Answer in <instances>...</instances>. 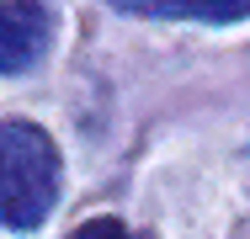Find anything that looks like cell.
I'll use <instances>...</instances> for the list:
<instances>
[{
	"mask_svg": "<svg viewBox=\"0 0 250 239\" xmlns=\"http://www.w3.org/2000/svg\"><path fill=\"white\" fill-rule=\"evenodd\" d=\"M59 202V149L38 122H0V218L5 229H38Z\"/></svg>",
	"mask_w": 250,
	"mask_h": 239,
	"instance_id": "obj_1",
	"label": "cell"
},
{
	"mask_svg": "<svg viewBox=\"0 0 250 239\" xmlns=\"http://www.w3.org/2000/svg\"><path fill=\"white\" fill-rule=\"evenodd\" d=\"M69 239H133V234H128V223H117V218H91V223H80Z\"/></svg>",
	"mask_w": 250,
	"mask_h": 239,
	"instance_id": "obj_4",
	"label": "cell"
},
{
	"mask_svg": "<svg viewBox=\"0 0 250 239\" xmlns=\"http://www.w3.org/2000/svg\"><path fill=\"white\" fill-rule=\"evenodd\" d=\"M123 16H192V21H240L250 16V0H117Z\"/></svg>",
	"mask_w": 250,
	"mask_h": 239,
	"instance_id": "obj_3",
	"label": "cell"
},
{
	"mask_svg": "<svg viewBox=\"0 0 250 239\" xmlns=\"http://www.w3.org/2000/svg\"><path fill=\"white\" fill-rule=\"evenodd\" d=\"M53 32V11L48 5H0V69L5 75H21L32 59H43V43Z\"/></svg>",
	"mask_w": 250,
	"mask_h": 239,
	"instance_id": "obj_2",
	"label": "cell"
}]
</instances>
